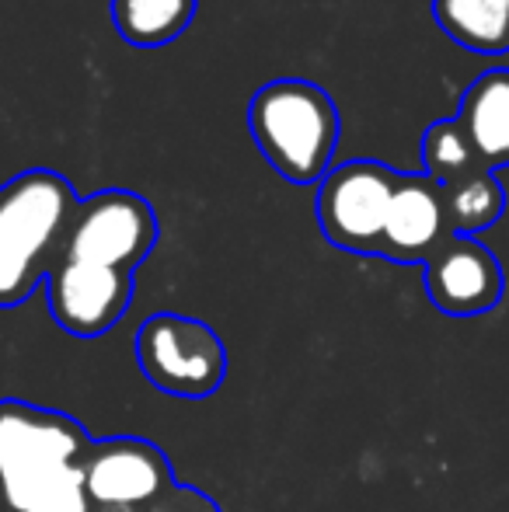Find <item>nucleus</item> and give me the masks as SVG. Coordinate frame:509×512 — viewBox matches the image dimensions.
<instances>
[{"label":"nucleus","mask_w":509,"mask_h":512,"mask_svg":"<svg viewBox=\"0 0 509 512\" xmlns=\"http://www.w3.org/2000/svg\"><path fill=\"white\" fill-rule=\"evenodd\" d=\"M440 28L478 56L509 53V0H433Z\"/></svg>","instance_id":"obj_12"},{"label":"nucleus","mask_w":509,"mask_h":512,"mask_svg":"<svg viewBox=\"0 0 509 512\" xmlns=\"http://www.w3.org/2000/svg\"><path fill=\"white\" fill-rule=\"evenodd\" d=\"M49 314L67 335L98 338L116 328L133 300V272L88 262H60L46 276Z\"/></svg>","instance_id":"obj_8"},{"label":"nucleus","mask_w":509,"mask_h":512,"mask_svg":"<svg viewBox=\"0 0 509 512\" xmlns=\"http://www.w3.org/2000/svg\"><path fill=\"white\" fill-rule=\"evenodd\" d=\"M133 356L140 373L161 394L182 401H206L220 391L227 377V349L220 335L199 317L150 314L133 338Z\"/></svg>","instance_id":"obj_4"},{"label":"nucleus","mask_w":509,"mask_h":512,"mask_svg":"<svg viewBox=\"0 0 509 512\" xmlns=\"http://www.w3.org/2000/svg\"><path fill=\"white\" fill-rule=\"evenodd\" d=\"M84 488L95 509L133 512L175 488V467L150 439H95L84 460Z\"/></svg>","instance_id":"obj_7"},{"label":"nucleus","mask_w":509,"mask_h":512,"mask_svg":"<svg viewBox=\"0 0 509 512\" xmlns=\"http://www.w3.org/2000/svg\"><path fill=\"white\" fill-rule=\"evenodd\" d=\"M199 0H112V21L129 46H164L189 28Z\"/></svg>","instance_id":"obj_14"},{"label":"nucleus","mask_w":509,"mask_h":512,"mask_svg":"<svg viewBox=\"0 0 509 512\" xmlns=\"http://www.w3.org/2000/svg\"><path fill=\"white\" fill-rule=\"evenodd\" d=\"M0 512H4V509H0Z\"/></svg>","instance_id":"obj_16"},{"label":"nucleus","mask_w":509,"mask_h":512,"mask_svg":"<svg viewBox=\"0 0 509 512\" xmlns=\"http://www.w3.org/2000/svg\"><path fill=\"white\" fill-rule=\"evenodd\" d=\"M422 161H426V175L440 185H450L468 175V171L482 168L468 133H464L457 119H443L436 126H429V133L422 136Z\"/></svg>","instance_id":"obj_15"},{"label":"nucleus","mask_w":509,"mask_h":512,"mask_svg":"<svg viewBox=\"0 0 509 512\" xmlns=\"http://www.w3.org/2000/svg\"><path fill=\"white\" fill-rule=\"evenodd\" d=\"M398 175L377 161H346L318 182V223L328 244L356 255L381 251Z\"/></svg>","instance_id":"obj_6"},{"label":"nucleus","mask_w":509,"mask_h":512,"mask_svg":"<svg viewBox=\"0 0 509 512\" xmlns=\"http://www.w3.org/2000/svg\"><path fill=\"white\" fill-rule=\"evenodd\" d=\"M95 439L67 411L0 401V509L91 512L84 460Z\"/></svg>","instance_id":"obj_1"},{"label":"nucleus","mask_w":509,"mask_h":512,"mask_svg":"<svg viewBox=\"0 0 509 512\" xmlns=\"http://www.w3.org/2000/svg\"><path fill=\"white\" fill-rule=\"evenodd\" d=\"M447 237L450 223L443 206V185L429 175H398L377 255L401 265L429 262V255Z\"/></svg>","instance_id":"obj_10"},{"label":"nucleus","mask_w":509,"mask_h":512,"mask_svg":"<svg viewBox=\"0 0 509 512\" xmlns=\"http://www.w3.org/2000/svg\"><path fill=\"white\" fill-rule=\"evenodd\" d=\"M457 122L468 133L482 168H509V70H485L461 98Z\"/></svg>","instance_id":"obj_11"},{"label":"nucleus","mask_w":509,"mask_h":512,"mask_svg":"<svg viewBox=\"0 0 509 512\" xmlns=\"http://www.w3.org/2000/svg\"><path fill=\"white\" fill-rule=\"evenodd\" d=\"M77 196L56 171L35 168L0 185V310L18 307L63 255Z\"/></svg>","instance_id":"obj_2"},{"label":"nucleus","mask_w":509,"mask_h":512,"mask_svg":"<svg viewBox=\"0 0 509 512\" xmlns=\"http://www.w3.org/2000/svg\"><path fill=\"white\" fill-rule=\"evenodd\" d=\"M443 206H447L450 234L457 237H478L503 216L506 192L499 185L496 171L475 168L457 182L443 185Z\"/></svg>","instance_id":"obj_13"},{"label":"nucleus","mask_w":509,"mask_h":512,"mask_svg":"<svg viewBox=\"0 0 509 512\" xmlns=\"http://www.w3.org/2000/svg\"><path fill=\"white\" fill-rule=\"evenodd\" d=\"M426 293L447 317L489 314L503 297V269L478 237L450 234L426 262Z\"/></svg>","instance_id":"obj_9"},{"label":"nucleus","mask_w":509,"mask_h":512,"mask_svg":"<svg viewBox=\"0 0 509 512\" xmlns=\"http://www.w3.org/2000/svg\"><path fill=\"white\" fill-rule=\"evenodd\" d=\"M248 129L279 175L311 185L332 171L342 122L321 88L307 81H272L248 105Z\"/></svg>","instance_id":"obj_3"},{"label":"nucleus","mask_w":509,"mask_h":512,"mask_svg":"<svg viewBox=\"0 0 509 512\" xmlns=\"http://www.w3.org/2000/svg\"><path fill=\"white\" fill-rule=\"evenodd\" d=\"M157 244V216L136 192L109 189L77 203L63 255L70 262L133 272Z\"/></svg>","instance_id":"obj_5"}]
</instances>
